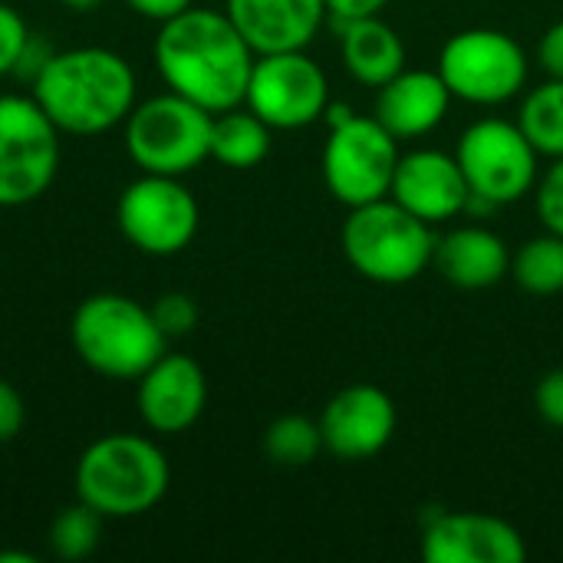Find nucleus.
<instances>
[{
    "instance_id": "obj_1",
    "label": "nucleus",
    "mask_w": 563,
    "mask_h": 563,
    "mask_svg": "<svg viewBox=\"0 0 563 563\" xmlns=\"http://www.w3.org/2000/svg\"><path fill=\"white\" fill-rule=\"evenodd\" d=\"M257 53L228 13L188 7L162 23L155 66L165 86L211 115L238 109L247 96Z\"/></svg>"
},
{
    "instance_id": "obj_2",
    "label": "nucleus",
    "mask_w": 563,
    "mask_h": 563,
    "mask_svg": "<svg viewBox=\"0 0 563 563\" xmlns=\"http://www.w3.org/2000/svg\"><path fill=\"white\" fill-rule=\"evenodd\" d=\"M135 69L106 46H76L49 53L33 76V99L59 132L99 135L135 109Z\"/></svg>"
},
{
    "instance_id": "obj_3",
    "label": "nucleus",
    "mask_w": 563,
    "mask_h": 563,
    "mask_svg": "<svg viewBox=\"0 0 563 563\" xmlns=\"http://www.w3.org/2000/svg\"><path fill=\"white\" fill-rule=\"evenodd\" d=\"M172 482L165 452L132 432L96 439L76 462V498L102 518H139L152 511Z\"/></svg>"
},
{
    "instance_id": "obj_4",
    "label": "nucleus",
    "mask_w": 563,
    "mask_h": 563,
    "mask_svg": "<svg viewBox=\"0 0 563 563\" xmlns=\"http://www.w3.org/2000/svg\"><path fill=\"white\" fill-rule=\"evenodd\" d=\"M69 340L76 356L106 379H139L168 350V336L152 317V307L125 294L86 297L73 320Z\"/></svg>"
},
{
    "instance_id": "obj_5",
    "label": "nucleus",
    "mask_w": 563,
    "mask_h": 563,
    "mask_svg": "<svg viewBox=\"0 0 563 563\" xmlns=\"http://www.w3.org/2000/svg\"><path fill=\"white\" fill-rule=\"evenodd\" d=\"M340 247L356 274L373 284L399 287L426 274L435 257V234L429 221L416 218L386 195L350 208L340 231Z\"/></svg>"
},
{
    "instance_id": "obj_6",
    "label": "nucleus",
    "mask_w": 563,
    "mask_h": 563,
    "mask_svg": "<svg viewBox=\"0 0 563 563\" xmlns=\"http://www.w3.org/2000/svg\"><path fill=\"white\" fill-rule=\"evenodd\" d=\"M211 122L208 109L168 89L129 112L125 152L145 175L181 178L211 158Z\"/></svg>"
},
{
    "instance_id": "obj_7",
    "label": "nucleus",
    "mask_w": 563,
    "mask_h": 563,
    "mask_svg": "<svg viewBox=\"0 0 563 563\" xmlns=\"http://www.w3.org/2000/svg\"><path fill=\"white\" fill-rule=\"evenodd\" d=\"M439 76L445 79L452 99L501 106L528 86V53L505 30H459L439 53Z\"/></svg>"
},
{
    "instance_id": "obj_8",
    "label": "nucleus",
    "mask_w": 563,
    "mask_h": 563,
    "mask_svg": "<svg viewBox=\"0 0 563 563\" xmlns=\"http://www.w3.org/2000/svg\"><path fill=\"white\" fill-rule=\"evenodd\" d=\"M59 168V129L33 96H0V208L43 198Z\"/></svg>"
},
{
    "instance_id": "obj_9",
    "label": "nucleus",
    "mask_w": 563,
    "mask_h": 563,
    "mask_svg": "<svg viewBox=\"0 0 563 563\" xmlns=\"http://www.w3.org/2000/svg\"><path fill=\"white\" fill-rule=\"evenodd\" d=\"M472 198L501 208L515 205L538 185V148L528 142L518 122L478 119L472 122L455 152Z\"/></svg>"
},
{
    "instance_id": "obj_10",
    "label": "nucleus",
    "mask_w": 563,
    "mask_h": 563,
    "mask_svg": "<svg viewBox=\"0 0 563 563\" xmlns=\"http://www.w3.org/2000/svg\"><path fill=\"white\" fill-rule=\"evenodd\" d=\"M396 162L399 139L386 132L373 115L356 112L343 125L330 129L323 148V181L340 205L360 208L389 195Z\"/></svg>"
},
{
    "instance_id": "obj_11",
    "label": "nucleus",
    "mask_w": 563,
    "mask_h": 563,
    "mask_svg": "<svg viewBox=\"0 0 563 563\" xmlns=\"http://www.w3.org/2000/svg\"><path fill=\"white\" fill-rule=\"evenodd\" d=\"M122 238L152 257L181 254L198 234V201L175 175H145L122 188L115 205Z\"/></svg>"
},
{
    "instance_id": "obj_12",
    "label": "nucleus",
    "mask_w": 563,
    "mask_h": 563,
    "mask_svg": "<svg viewBox=\"0 0 563 563\" xmlns=\"http://www.w3.org/2000/svg\"><path fill=\"white\" fill-rule=\"evenodd\" d=\"M244 102L271 129H307L323 119L330 106V82L307 49L261 53L254 59Z\"/></svg>"
},
{
    "instance_id": "obj_13",
    "label": "nucleus",
    "mask_w": 563,
    "mask_h": 563,
    "mask_svg": "<svg viewBox=\"0 0 563 563\" xmlns=\"http://www.w3.org/2000/svg\"><path fill=\"white\" fill-rule=\"evenodd\" d=\"M396 422V402L386 389L373 383L346 386L327 402L320 416L323 449L340 462H366L393 442Z\"/></svg>"
},
{
    "instance_id": "obj_14",
    "label": "nucleus",
    "mask_w": 563,
    "mask_h": 563,
    "mask_svg": "<svg viewBox=\"0 0 563 563\" xmlns=\"http://www.w3.org/2000/svg\"><path fill=\"white\" fill-rule=\"evenodd\" d=\"M426 563H525L528 544L521 531L495 515L449 511L435 515L422 531Z\"/></svg>"
},
{
    "instance_id": "obj_15",
    "label": "nucleus",
    "mask_w": 563,
    "mask_h": 563,
    "mask_svg": "<svg viewBox=\"0 0 563 563\" xmlns=\"http://www.w3.org/2000/svg\"><path fill=\"white\" fill-rule=\"evenodd\" d=\"M135 383L139 416L158 435L188 432L208 406V376L191 356L181 353H165Z\"/></svg>"
},
{
    "instance_id": "obj_16",
    "label": "nucleus",
    "mask_w": 563,
    "mask_h": 563,
    "mask_svg": "<svg viewBox=\"0 0 563 563\" xmlns=\"http://www.w3.org/2000/svg\"><path fill=\"white\" fill-rule=\"evenodd\" d=\"M389 198L416 218L435 224L462 214L468 208L472 188L455 155H445L439 148H416L399 155Z\"/></svg>"
},
{
    "instance_id": "obj_17",
    "label": "nucleus",
    "mask_w": 563,
    "mask_h": 563,
    "mask_svg": "<svg viewBox=\"0 0 563 563\" xmlns=\"http://www.w3.org/2000/svg\"><path fill=\"white\" fill-rule=\"evenodd\" d=\"M224 13L261 56L307 49L327 20V0H228Z\"/></svg>"
},
{
    "instance_id": "obj_18",
    "label": "nucleus",
    "mask_w": 563,
    "mask_h": 563,
    "mask_svg": "<svg viewBox=\"0 0 563 563\" xmlns=\"http://www.w3.org/2000/svg\"><path fill=\"white\" fill-rule=\"evenodd\" d=\"M452 106V92L445 86V79L439 76V69H402L399 76H393L389 82L379 86L376 106H373V119L393 132L399 142L402 139H422L432 129L442 125V119L449 115Z\"/></svg>"
},
{
    "instance_id": "obj_19",
    "label": "nucleus",
    "mask_w": 563,
    "mask_h": 563,
    "mask_svg": "<svg viewBox=\"0 0 563 563\" xmlns=\"http://www.w3.org/2000/svg\"><path fill=\"white\" fill-rule=\"evenodd\" d=\"M432 261L439 274L462 290H488L501 284L511 271L508 244L495 231L478 224H465L439 238Z\"/></svg>"
},
{
    "instance_id": "obj_20",
    "label": "nucleus",
    "mask_w": 563,
    "mask_h": 563,
    "mask_svg": "<svg viewBox=\"0 0 563 563\" xmlns=\"http://www.w3.org/2000/svg\"><path fill=\"white\" fill-rule=\"evenodd\" d=\"M340 56L346 73L373 89L406 69V43L379 13L340 23Z\"/></svg>"
},
{
    "instance_id": "obj_21",
    "label": "nucleus",
    "mask_w": 563,
    "mask_h": 563,
    "mask_svg": "<svg viewBox=\"0 0 563 563\" xmlns=\"http://www.w3.org/2000/svg\"><path fill=\"white\" fill-rule=\"evenodd\" d=\"M271 152V125L251 109L218 112L211 122V158L228 168H254Z\"/></svg>"
},
{
    "instance_id": "obj_22",
    "label": "nucleus",
    "mask_w": 563,
    "mask_h": 563,
    "mask_svg": "<svg viewBox=\"0 0 563 563\" xmlns=\"http://www.w3.org/2000/svg\"><path fill=\"white\" fill-rule=\"evenodd\" d=\"M515 284L531 297H554L563 290V238L548 231L525 241L511 257Z\"/></svg>"
},
{
    "instance_id": "obj_23",
    "label": "nucleus",
    "mask_w": 563,
    "mask_h": 563,
    "mask_svg": "<svg viewBox=\"0 0 563 563\" xmlns=\"http://www.w3.org/2000/svg\"><path fill=\"white\" fill-rule=\"evenodd\" d=\"M518 125L538 155L561 158L563 155V79H548L531 89L521 102Z\"/></svg>"
},
{
    "instance_id": "obj_24",
    "label": "nucleus",
    "mask_w": 563,
    "mask_h": 563,
    "mask_svg": "<svg viewBox=\"0 0 563 563\" xmlns=\"http://www.w3.org/2000/svg\"><path fill=\"white\" fill-rule=\"evenodd\" d=\"M323 452L320 422L307 416H280L264 432V455L280 468H303Z\"/></svg>"
},
{
    "instance_id": "obj_25",
    "label": "nucleus",
    "mask_w": 563,
    "mask_h": 563,
    "mask_svg": "<svg viewBox=\"0 0 563 563\" xmlns=\"http://www.w3.org/2000/svg\"><path fill=\"white\" fill-rule=\"evenodd\" d=\"M102 515L92 511L86 501L76 498V505L63 508L53 525H49V551L59 561H86L96 554L99 541H102Z\"/></svg>"
},
{
    "instance_id": "obj_26",
    "label": "nucleus",
    "mask_w": 563,
    "mask_h": 563,
    "mask_svg": "<svg viewBox=\"0 0 563 563\" xmlns=\"http://www.w3.org/2000/svg\"><path fill=\"white\" fill-rule=\"evenodd\" d=\"M152 317L162 327V333L168 340L175 336H188L198 327V303L188 294H162L152 303Z\"/></svg>"
},
{
    "instance_id": "obj_27",
    "label": "nucleus",
    "mask_w": 563,
    "mask_h": 563,
    "mask_svg": "<svg viewBox=\"0 0 563 563\" xmlns=\"http://www.w3.org/2000/svg\"><path fill=\"white\" fill-rule=\"evenodd\" d=\"M30 26L26 20L10 7V3H0V76H10L16 73L23 53H26V43H30Z\"/></svg>"
},
{
    "instance_id": "obj_28",
    "label": "nucleus",
    "mask_w": 563,
    "mask_h": 563,
    "mask_svg": "<svg viewBox=\"0 0 563 563\" xmlns=\"http://www.w3.org/2000/svg\"><path fill=\"white\" fill-rule=\"evenodd\" d=\"M538 218L548 231L563 238V155L554 158V165L538 181Z\"/></svg>"
},
{
    "instance_id": "obj_29",
    "label": "nucleus",
    "mask_w": 563,
    "mask_h": 563,
    "mask_svg": "<svg viewBox=\"0 0 563 563\" xmlns=\"http://www.w3.org/2000/svg\"><path fill=\"white\" fill-rule=\"evenodd\" d=\"M534 409L538 416L554 426V429H563V366L561 369H551L538 389H534Z\"/></svg>"
},
{
    "instance_id": "obj_30",
    "label": "nucleus",
    "mask_w": 563,
    "mask_h": 563,
    "mask_svg": "<svg viewBox=\"0 0 563 563\" xmlns=\"http://www.w3.org/2000/svg\"><path fill=\"white\" fill-rule=\"evenodd\" d=\"M23 422H26L23 396L7 379H0V442H13L23 432Z\"/></svg>"
},
{
    "instance_id": "obj_31",
    "label": "nucleus",
    "mask_w": 563,
    "mask_h": 563,
    "mask_svg": "<svg viewBox=\"0 0 563 563\" xmlns=\"http://www.w3.org/2000/svg\"><path fill=\"white\" fill-rule=\"evenodd\" d=\"M538 59L551 79H563V20L544 30L541 46H538Z\"/></svg>"
},
{
    "instance_id": "obj_32",
    "label": "nucleus",
    "mask_w": 563,
    "mask_h": 563,
    "mask_svg": "<svg viewBox=\"0 0 563 563\" xmlns=\"http://www.w3.org/2000/svg\"><path fill=\"white\" fill-rule=\"evenodd\" d=\"M389 0H327V13L343 23V20H356V16H376Z\"/></svg>"
},
{
    "instance_id": "obj_33",
    "label": "nucleus",
    "mask_w": 563,
    "mask_h": 563,
    "mask_svg": "<svg viewBox=\"0 0 563 563\" xmlns=\"http://www.w3.org/2000/svg\"><path fill=\"white\" fill-rule=\"evenodd\" d=\"M139 16H145V20H158V23H165V20H172L175 13H181V10H188L191 7V0H125Z\"/></svg>"
},
{
    "instance_id": "obj_34",
    "label": "nucleus",
    "mask_w": 563,
    "mask_h": 563,
    "mask_svg": "<svg viewBox=\"0 0 563 563\" xmlns=\"http://www.w3.org/2000/svg\"><path fill=\"white\" fill-rule=\"evenodd\" d=\"M59 3L73 13H92L96 7H102V0H59Z\"/></svg>"
}]
</instances>
